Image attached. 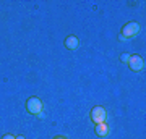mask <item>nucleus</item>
Wrapping results in <instances>:
<instances>
[{"instance_id":"obj_1","label":"nucleus","mask_w":146,"mask_h":139,"mask_svg":"<svg viewBox=\"0 0 146 139\" xmlns=\"http://www.w3.org/2000/svg\"><path fill=\"white\" fill-rule=\"evenodd\" d=\"M44 108V103L39 97H29L26 100V110L31 115H39Z\"/></svg>"},{"instance_id":"obj_2","label":"nucleus","mask_w":146,"mask_h":139,"mask_svg":"<svg viewBox=\"0 0 146 139\" xmlns=\"http://www.w3.org/2000/svg\"><path fill=\"white\" fill-rule=\"evenodd\" d=\"M140 32V24L136 21H130L122 28V39H128V37H135Z\"/></svg>"},{"instance_id":"obj_3","label":"nucleus","mask_w":146,"mask_h":139,"mask_svg":"<svg viewBox=\"0 0 146 139\" xmlns=\"http://www.w3.org/2000/svg\"><path fill=\"white\" fill-rule=\"evenodd\" d=\"M106 118H107V112H106L104 107H94L91 108V120L94 123H106Z\"/></svg>"},{"instance_id":"obj_4","label":"nucleus","mask_w":146,"mask_h":139,"mask_svg":"<svg viewBox=\"0 0 146 139\" xmlns=\"http://www.w3.org/2000/svg\"><path fill=\"white\" fill-rule=\"evenodd\" d=\"M128 67H130L131 71H143L145 70V58L140 57V55H130Z\"/></svg>"},{"instance_id":"obj_5","label":"nucleus","mask_w":146,"mask_h":139,"mask_svg":"<svg viewBox=\"0 0 146 139\" xmlns=\"http://www.w3.org/2000/svg\"><path fill=\"white\" fill-rule=\"evenodd\" d=\"M65 47H67L68 50H76L80 47V41L76 36H68L65 39Z\"/></svg>"},{"instance_id":"obj_6","label":"nucleus","mask_w":146,"mask_h":139,"mask_svg":"<svg viewBox=\"0 0 146 139\" xmlns=\"http://www.w3.org/2000/svg\"><path fill=\"white\" fill-rule=\"evenodd\" d=\"M96 134H98L99 138H106V136L109 134V126H107V123H98L96 125Z\"/></svg>"},{"instance_id":"obj_7","label":"nucleus","mask_w":146,"mask_h":139,"mask_svg":"<svg viewBox=\"0 0 146 139\" xmlns=\"http://www.w3.org/2000/svg\"><path fill=\"white\" fill-rule=\"evenodd\" d=\"M120 60H122L123 63H128V60H130V55H128V53H122V55H120Z\"/></svg>"},{"instance_id":"obj_8","label":"nucleus","mask_w":146,"mask_h":139,"mask_svg":"<svg viewBox=\"0 0 146 139\" xmlns=\"http://www.w3.org/2000/svg\"><path fill=\"white\" fill-rule=\"evenodd\" d=\"M2 139H16V138L13 136V134H5V136H3Z\"/></svg>"},{"instance_id":"obj_9","label":"nucleus","mask_w":146,"mask_h":139,"mask_svg":"<svg viewBox=\"0 0 146 139\" xmlns=\"http://www.w3.org/2000/svg\"><path fill=\"white\" fill-rule=\"evenodd\" d=\"M54 139H67V138H63V136H57V138H54Z\"/></svg>"},{"instance_id":"obj_10","label":"nucleus","mask_w":146,"mask_h":139,"mask_svg":"<svg viewBox=\"0 0 146 139\" xmlns=\"http://www.w3.org/2000/svg\"><path fill=\"white\" fill-rule=\"evenodd\" d=\"M16 139H25V138H23V136H16Z\"/></svg>"}]
</instances>
